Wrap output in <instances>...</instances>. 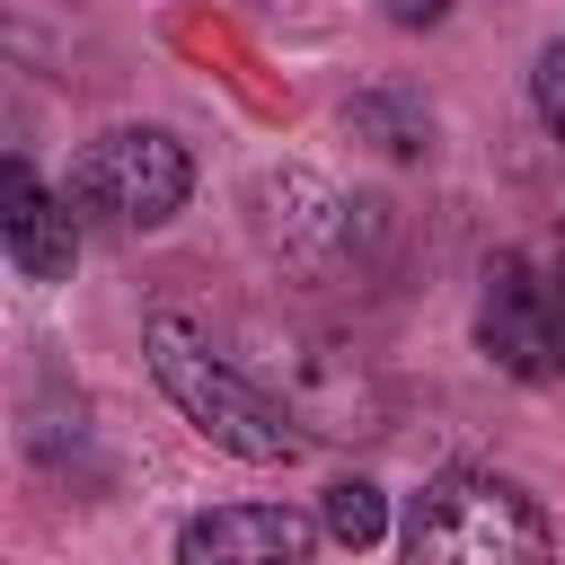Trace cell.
I'll return each mask as SVG.
<instances>
[{"label": "cell", "mask_w": 565, "mask_h": 565, "mask_svg": "<svg viewBox=\"0 0 565 565\" xmlns=\"http://www.w3.org/2000/svg\"><path fill=\"white\" fill-rule=\"evenodd\" d=\"M344 124H353L362 141H380L388 159H424V150H433V115H424L406 88H362V97L344 106Z\"/></svg>", "instance_id": "cell-9"}, {"label": "cell", "mask_w": 565, "mask_h": 565, "mask_svg": "<svg viewBox=\"0 0 565 565\" xmlns=\"http://www.w3.org/2000/svg\"><path fill=\"white\" fill-rule=\"evenodd\" d=\"M371 212H380V203H353V194L327 185L318 168H265V177L247 185V230H256V247H265L291 282H344V274L362 265Z\"/></svg>", "instance_id": "cell-4"}, {"label": "cell", "mask_w": 565, "mask_h": 565, "mask_svg": "<svg viewBox=\"0 0 565 565\" xmlns=\"http://www.w3.org/2000/svg\"><path fill=\"white\" fill-rule=\"evenodd\" d=\"M0 247L26 282H62L71 256H79V212L71 194H53L26 159H9V185H0Z\"/></svg>", "instance_id": "cell-8"}, {"label": "cell", "mask_w": 565, "mask_h": 565, "mask_svg": "<svg viewBox=\"0 0 565 565\" xmlns=\"http://www.w3.org/2000/svg\"><path fill=\"white\" fill-rule=\"evenodd\" d=\"M150 371H159V388L177 397V415H185L212 450L256 459V468L309 450V433L291 424V406H282V397H274L221 335H203V327L177 318V309H150Z\"/></svg>", "instance_id": "cell-1"}, {"label": "cell", "mask_w": 565, "mask_h": 565, "mask_svg": "<svg viewBox=\"0 0 565 565\" xmlns=\"http://www.w3.org/2000/svg\"><path fill=\"white\" fill-rule=\"evenodd\" d=\"M318 521L291 503H212L177 530V565H309Z\"/></svg>", "instance_id": "cell-7"}, {"label": "cell", "mask_w": 565, "mask_h": 565, "mask_svg": "<svg viewBox=\"0 0 565 565\" xmlns=\"http://www.w3.org/2000/svg\"><path fill=\"white\" fill-rule=\"evenodd\" d=\"M441 9H450V0H388V18H397V26H433Z\"/></svg>", "instance_id": "cell-12"}, {"label": "cell", "mask_w": 565, "mask_h": 565, "mask_svg": "<svg viewBox=\"0 0 565 565\" xmlns=\"http://www.w3.org/2000/svg\"><path fill=\"white\" fill-rule=\"evenodd\" d=\"M185 194H194V159L159 124H115L71 168V203L106 230H159V221L185 212Z\"/></svg>", "instance_id": "cell-5"}, {"label": "cell", "mask_w": 565, "mask_h": 565, "mask_svg": "<svg viewBox=\"0 0 565 565\" xmlns=\"http://www.w3.org/2000/svg\"><path fill=\"white\" fill-rule=\"evenodd\" d=\"M530 97H539V124L565 141V35L539 53V71H530Z\"/></svg>", "instance_id": "cell-11"}, {"label": "cell", "mask_w": 565, "mask_h": 565, "mask_svg": "<svg viewBox=\"0 0 565 565\" xmlns=\"http://www.w3.org/2000/svg\"><path fill=\"white\" fill-rule=\"evenodd\" d=\"M238 344H247L238 362L291 406V424L309 441H371V433H388V380H380V362L353 335H335L318 318H247Z\"/></svg>", "instance_id": "cell-2"}, {"label": "cell", "mask_w": 565, "mask_h": 565, "mask_svg": "<svg viewBox=\"0 0 565 565\" xmlns=\"http://www.w3.org/2000/svg\"><path fill=\"white\" fill-rule=\"evenodd\" d=\"M477 344L512 380H565V274L530 256H494L477 291Z\"/></svg>", "instance_id": "cell-6"}, {"label": "cell", "mask_w": 565, "mask_h": 565, "mask_svg": "<svg viewBox=\"0 0 565 565\" xmlns=\"http://www.w3.org/2000/svg\"><path fill=\"white\" fill-rule=\"evenodd\" d=\"M274 9H300V0H274Z\"/></svg>", "instance_id": "cell-13"}, {"label": "cell", "mask_w": 565, "mask_h": 565, "mask_svg": "<svg viewBox=\"0 0 565 565\" xmlns=\"http://www.w3.org/2000/svg\"><path fill=\"white\" fill-rule=\"evenodd\" d=\"M318 521H327V539H344V547H371V539L388 530V494H380L371 477H335Z\"/></svg>", "instance_id": "cell-10"}, {"label": "cell", "mask_w": 565, "mask_h": 565, "mask_svg": "<svg viewBox=\"0 0 565 565\" xmlns=\"http://www.w3.org/2000/svg\"><path fill=\"white\" fill-rule=\"evenodd\" d=\"M556 274H565V247H556Z\"/></svg>", "instance_id": "cell-14"}, {"label": "cell", "mask_w": 565, "mask_h": 565, "mask_svg": "<svg viewBox=\"0 0 565 565\" xmlns=\"http://www.w3.org/2000/svg\"><path fill=\"white\" fill-rule=\"evenodd\" d=\"M397 565H556V530L512 477L450 468L415 494Z\"/></svg>", "instance_id": "cell-3"}]
</instances>
